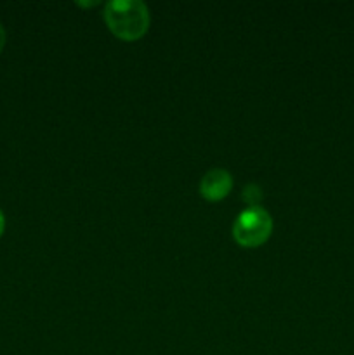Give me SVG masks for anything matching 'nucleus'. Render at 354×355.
Masks as SVG:
<instances>
[{
	"label": "nucleus",
	"instance_id": "39448f33",
	"mask_svg": "<svg viewBox=\"0 0 354 355\" xmlns=\"http://www.w3.org/2000/svg\"><path fill=\"white\" fill-rule=\"evenodd\" d=\"M3 229H6V217H3L2 210H0V236H2Z\"/></svg>",
	"mask_w": 354,
	"mask_h": 355
},
{
	"label": "nucleus",
	"instance_id": "20e7f679",
	"mask_svg": "<svg viewBox=\"0 0 354 355\" xmlns=\"http://www.w3.org/2000/svg\"><path fill=\"white\" fill-rule=\"evenodd\" d=\"M3 45H6V28L0 23V51L3 49Z\"/></svg>",
	"mask_w": 354,
	"mask_h": 355
},
{
	"label": "nucleus",
	"instance_id": "f03ea898",
	"mask_svg": "<svg viewBox=\"0 0 354 355\" xmlns=\"http://www.w3.org/2000/svg\"><path fill=\"white\" fill-rule=\"evenodd\" d=\"M273 217L262 207H248L236 217L233 238L242 248H259L273 232Z\"/></svg>",
	"mask_w": 354,
	"mask_h": 355
},
{
	"label": "nucleus",
	"instance_id": "7ed1b4c3",
	"mask_svg": "<svg viewBox=\"0 0 354 355\" xmlns=\"http://www.w3.org/2000/svg\"><path fill=\"white\" fill-rule=\"evenodd\" d=\"M233 189V177L228 170L224 168H212L201 177L200 180V194L203 200L221 201L231 193Z\"/></svg>",
	"mask_w": 354,
	"mask_h": 355
},
{
	"label": "nucleus",
	"instance_id": "f257e3e1",
	"mask_svg": "<svg viewBox=\"0 0 354 355\" xmlns=\"http://www.w3.org/2000/svg\"><path fill=\"white\" fill-rule=\"evenodd\" d=\"M103 17L108 30L124 42L144 37L151 23L148 6L141 0H111L104 6Z\"/></svg>",
	"mask_w": 354,
	"mask_h": 355
}]
</instances>
